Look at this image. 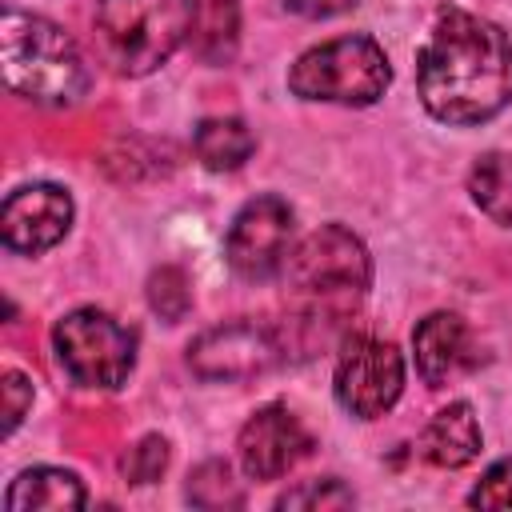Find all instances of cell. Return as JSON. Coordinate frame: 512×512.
<instances>
[{"label":"cell","mask_w":512,"mask_h":512,"mask_svg":"<svg viewBox=\"0 0 512 512\" xmlns=\"http://www.w3.org/2000/svg\"><path fill=\"white\" fill-rule=\"evenodd\" d=\"M60 368L84 388H120L136 364V336L100 308H72L52 324Z\"/></svg>","instance_id":"6"},{"label":"cell","mask_w":512,"mask_h":512,"mask_svg":"<svg viewBox=\"0 0 512 512\" xmlns=\"http://www.w3.org/2000/svg\"><path fill=\"white\" fill-rule=\"evenodd\" d=\"M0 392H4V436H12L16 424L24 420V412L32 408V380L24 372H16V368H4Z\"/></svg>","instance_id":"23"},{"label":"cell","mask_w":512,"mask_h":512,"mask_svg":"<svg viewBox=\"0 0 512 512\" xmlns=\"http://www.w3.org/2000/svg\"><path fill=\"white\" fill-rule=\"evenodd\" d=\"M284 284L304 300H344L360 296L372 284V260L360 236H352L344 224H324L308 232L280 264Z\"/></svg>","instance_id":"5"},{"label":"cell","mask_w":512,"mask_h":512,"mask_svg":"<svg viewBox=\"0 0 512 512\" xmlns=\"http://www.w3.org/2000/svg\"><path fill=\"white\" fill-rule=\"evenodd\" d=\"M0 68L8 92L32 100L68 108L88 92V64L76 48V40L32 12L4 8L0 20Z\"/></svg>","instance_id":"2"},{"label":"cell","mask_w":512,"mask_h":512,"mask_svg":"<svg viewBox=\"0 0 512 512\" xmlns=\"http://www.w3.org/2000/svg\"><path fill=\"white\" fill-rule=\"evenodd\" d=\"M412 352H416V372L432 388H444L448 380H456L480 364V344L456 312L424 316L412 332Z\"/></svg>","instance_id":"12"},{"label":"cell","mask_w":512,"mask_h":512,"mask_svg":"<svg viewBox=\"0 0 512 512\" xmlns=\"http://www.w3.org/2000/svg\"><path fill=\"white\" fill-rule=\"evenodd\" d=\"M472 508H512V456L496 460L468 492Z\"/></svg>","instance_id":"22"},{"label":"cell","mask_w":512,"mask_h":512,"mask_svg":"<svg viewBox=\"0 0 512 512\" xmlns=\"http://www.w3.org/2000/svg\"><path fill=\"white\" fill-rule=\"evenodd\" d=\"M356 496L352 488H344L336 476H324V480H304L296 488H288L276 508H312V512H328V508H352Z\"/></svg>","instance_id":"20"},{"label":"cell","mask_w":512,"mask_h":512,"mask_svg":"<svg viewBox=\"0 0 512 512\" xmlns=\"http://www.w3.org/2000/svg\"><path fill=\"white\" fill-rule=\"evenodd\" d=\"M352 4H356V0H284L288 12L308 16V20H328V16H336V12H348Z\"/></svg>","instance_id":"24"},{"label":"cell","mask_w":512,"mask_h":512,"mask_svg":"<svg viewBox=\"0 0 512 512\" xmlns=\"http://www.w3.org/2000/svg\"><path fill=\"white\" fill-rule=\"evenodd\" d=\"M68 228H72V196L48 180L8 192L0 208V236L12 252H24V256L48 252L68 236Z\"/></svg>","instance_id":"11"},{"label":"cell","mask_w":512,"mask_h":512,"mask_svg":"<svg viewBox=\"0 0 512 512\" xmlns=\"http://www.w3.org/2000/svg\"><path fill=\"white\" fill-rule=\"evenodd\" d=\"M288 236H292V208L280 196H256L248 200L224 240L228 268L244 280H268L280 272L288 256Z\"/></svg>","instance_id":"9"},{"label":"cell","mask_w":512,"mask_h":512,"mask_svg":"<svg viewBox=\"0 0 512 512\" xmlns=\"http://www.w3.org/2000/svg\"><path fill=\"white\" fill-rule=\"evenodd\" d=\"M336 400L356 420L384 416L404 392V356L376 336H348L336 360Z\"/></svg>","instance_id":"7"},{"label":"cell","mask_w":512,"mask_h":512,"mask_svg":"<svg viewBox=\"0 0 512 512\" xmlns=\"http://www.w3.org/2000/svg\"><path fill=\"white\" fill-rule=\"evenodd\" d=\"M164 468H168V440L156 436V432L136 440L120 460V472H124L128 484H152V480H160Z\"/></svg>","instance_id":"21"},{"label":"cell","mask_w":512,"mask_h":512,"mask_svg":"<svg viewBox=\"0 0 512 512\" xmlns=\"http://www.w3.org/2000/svg\"><path fill=\"white\" fill-rule=\"evenodd\" d=\"M148 304H152V312H156L160 320H168V324L184 320L188 308H192V284H188V276H184L176 264L156 268V272L148 276Z\"/></svg>","instance_id":"18"},{"label":"cell","mask_w":512,"mask_h":512,"mask_svg":"<svg viewBox=\"0 0 512 512\" xmlns=\"http://www.w3.org/2000/svg\"><path fill=\"white\" fill-rule=\"evenodd\" d=\"M392 80L388 56L372 36H336L296 56L288 68V88L300 100L324 104H376Z\"/></svg>","instance_id":"4"},{"label":"cell","mask_w":512,"mask_h":512,"mask_svg":"<svg viewBox=\"0 0 512 512\" xmlns=\"http://www.w3.org/2000/svg\"><path fill=\"white\" fill-rule=\"evenodd\" d=\"M284 340L276 328L256 320H232L220 328L200 332L188 344V368L200 380H248L284 360Z\"/></svg>","instance_id":"8"},{"label":"cell","mask_w":512,"mask_h":512,"mask_svg":"<svg viewBox=\"0 0 512 512\" xmlns=\"http://www.w3.org/2000/svg\"><path fill=\"white\" fill-rule=\"evenodd\" d=\"M416 448H420V456H424L428 464H436V468H464V464H472V460L480 456V448H484V436H480V424H476L472 404L456 400V404L440 408V412L424 424Z\"/></svg>","instance_id":"13"},{"label":"cell","mask_w":512,"mask_h":512,"mask_svg":"<svg viewBox=\"0 0 512 512\" xmlns=\"http://www.w3.org/2000/svg\"><path fill=\"white\" fill-rule=\"evenodd\" d=\"M196 32V48L204 60H228L236 48V0H212Z\"/></svg>","instance_id":"19"},{"label":"cell","mask_w":512,"mask_h":512,"mask_svg":"<svg viewBox=\"0 0 512 512\" xmlns=\"http://www.w3.org/2000/svg\"><path fill=\"white\" fill-rule=\"evenodd\" d=\"M200 20V0H100L96 48L120 76L156 72Z\"/></svg>","instance_id":"3"},{"label":"cell","mask_w":512,"mask_h":512,"mask_svg":"<svg viewBox=\"0 0 512 512\" xmlns=\"http://www.w3.org/2000/svg\"><path fill=\"white\" fill-rule=\"evenodd\" d=\"M84 504H88V492L80 476L68 468H48V464L24 468L4 492L8 512H72Z\"/></svg>","instance_id":"14"},{"label":"cell","mask_w":512,"mask_h":512,"mask_svg":"<svg viewBox=\"0 0 512 512\" xmlns=\"http://www.w3.org/2000/svg\"><path fill=\"white\" fill-rule=\"evenodd\" d=\"M188 500L196 508H236L244 504V488L224 460H208L188 476Z\"/></svg>","instance_id":"17"},{"label":"cell","mask_w":512,"mask_h":512,"mask_svg":"<svg viewBox=\"0 0 512 512\" xmlns=\"http://www.w3.org/2000/svg\"><path fill=\"white\" fill-rule=\"evenodd\" d=\"M192 144H196L200 164L212 168V172H236L256 152V136L236 116H208V120H200Z\"/></svg>","instance_id":"15"},{"label":"cell","mask_w":512,"mask_h":512,"mask_svg":"<svg viewBox=\"0 0 512 512\" xmlns=\"http://www.w3.org/2000/svg\"><path fill=\"white\" fill-rule=\"evenodd\" d=\"M416 92L428 116L472 128L512 104V40L484 16L440 8L416 56Z\"/></svg>","instance_id":"1"},{"label":"cell","mask_w":512,"mask_h":512,"mask_svg":"<svg viewBox=\"0 0 512 512\" xmlns=\"http://www.w3.org/2000/svg\"><path fill=\"white\" fill-rule=\"evenodd\" d=\"M308 452H312V432L300 424V416L288 404L256 408L236 436V456L248 480H280Z\"/></svg>","instance_id":"10"},{"label":"cell","mask_w":512,"mask_h":512,"mask_svg":"<svg viewBox=\"0 0 512 512\" xmlns=\"http://www.w3.org/2000/svg\"><path fill=\"white\" fill-rule=\"evenodd\" d=\"M468 192L488 220L512 228V152L492 148V152L476 156V164L468 172Z\"/></svg>","instance_id":"16"}]
</instances>
